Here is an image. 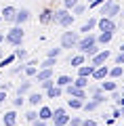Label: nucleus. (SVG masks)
I'll return each instance as SVG.
<instances>
[{
	"label": "nucleus",
	"mask_w": 124,
	"mask_h": 126,
	"mask_svg": "<svg viewBox=\"0 0 124 126\" xmlns=\"http://www.w3.org/2000/svg\"><path fill=\"white\" fill-rule=\"evenodd\" d=\"M0 23H2V15H0Z\"/></svg>",
	"instance_id": "55"
},
{
	"label": "nucleus",
	"mask_w": 124,
	"mask_h": 126,
	"mask_svg": "<svg viewBox=\"0 0 124 126\" xmlns=\"http://www.w3.org/2000/svg\"><path fill=\"white\" fill-rule=\"evenodd\" d=\"M95 42H97V36H95L93 32H89V34H84V36H82V38L78 40V44H76V48H78V50H80L82 55H84L86 50H89L90 46L95 44Z\"/></svg>",
	"instance_id": "5"
},
{
	"label": "nucleus",
	"mask_w": 124,
	"mask_h": 126,
	"mask_svg": "<svg viewBox=\"0 0 124 126\" xmlns=\"http://www.w3.org/2000/svg\"><path fill=\"white\" fill-rule=\"evenodd\" d=\"M71 82H74V78L71 76H67V74H63V76H59L57 80H55V84L57 86H61V88H65L67 84H71Z\"/></svg>",
	"instance_id": "23"
},
{
	"label": "nucleus",
	"mask_w": 124,
	"mask_h": 126,
	"mask_svg": "<svg viewBox=\"0 0 124 126\" xmlns=\"http://www.w3.org/2000/svg\"><path fill=\"white\" fill-rule=\"evenodd\" d=\"M105 124H107V126H111V124H114V118L107 116V118H105Z\"/></svg>",
	"instance_id": "48"
},
{
	"label": "nucleus",
	"mask_w": 124,
	"mask_h": 126,
	"mask_svg": "<svg viewBox=\"0 0 124 126\" xmlns=\"http://www.w3.org/2000/svg\"><path fill=\"white\" fill-rule=\"evenodd\" d=\"M103 2H105V0H93V2H89V6L90 9H97V6H101Z\"/></svg>",
	"instance_id": "43"
},
{
	"label": "nucleus",
	"mask_w": 124,
	"mask_h": 126,
	"mask_svg": "<svg viewBox=\"0 0 124 126\" xmlns=\"http://www.w3.org/2000/svg\"><path fill=\"white\" fill-rule=\"evenodd\" d=\"M49 78H53V69H46V67H38V72H36V82L49 80Z\"/></svg>",
	"instance_id": "13"
},
{
	"label": "nucleus",
	"mask_w": 124,
	"mask_h": 126,
	"mask_svg": "<svg viewBox=\"0 0 124 126\" xmlns=\"http://www.w3.org/2000/svg\"><path fill=\"white\" fill-rule=\"evenodd\" d=\"M111 126H124V124H111Z\"/></svg>",
	"instance_id": "53"
},
{
	"label": "nucleus",
	"mask_w": 124,
	"mask_h": 126,
	"mask_svg": "<svg viewBox=\"0 0 124 126\" xmlns=\"http://www.w3.org/2000/svg\"><path fill=\"white\" fill-rule=\"evenodd\" d=\"M120 94H122V97H124V86H122V93H120Z\"/></svg>",
	"instance_id": "52"
},
{
	"label": "nucleus",
	"mask_w": 124,
	"mask_h": 126,
	"mask_svg": "<svg viewBox=\"0 0 124 126\" xmlns=\"http://www.w3.org/2000/svg\"><path fill=\"white\" fill-rule=\"evenodd\" d=\"M0 15H2V21H13L15 15H17V9H15V6H4Z\"/></svg>",
	"instance_id": "15"
},
{
	"label": "nucleus",
	"mask_w": 124,
	"mask_h": 126,
	"mask_svg": "<svg viewBox=\"0 0 124 126\" xmlns=\"http://www.w3.org/2000/svg\"><path fill=\"white\" fill-rule=\"evenodd\" d=\"M30 88H32V82H21V84L17 86V90H15V93H17V94H21V97H23L25 93H30Z\"/></svg>",
	"instance_id": "30"
},
{
	"label": "nucleus",
	"mask_w": 124,
	"mask_h": 126,
	"mask_svg": "<svg viewBox=\"0 0 124 126\" xmlns=\"http://www.w3.org/2000/svg\"><path fill=\"white\" fill-rule=\"evenodd\" d=\"M51 23H55V25L59 27H71V23H74V15L70 13L67 9H57L53 11V19H51Z\"/></svg>",
	"instance_id": "1"
},
{
	"label": "nucleus",
	"mask_w": 124,
	"mask_h": 126,
	"mask_svg": "<svg viewBox=\"0 0 124 126\" xmlns=\"http://www.w3.org/2000/svg\"><path fill=\"white\" fill-rule=\"evenodd\" d=\"M122 78H124V76H122Z\"/></svg>",
	"instance_id": "57"
},
{
	"label": "nucleus",
	"mask_w": 124,
	"mask_h": 126,
	"mask_svg": "<svg viewBox=\"0 0 124 126\" xmlns=\"http://www.w3.org/2000/svg\"><path fill=\"white\" fill-rule=\"evenodd\" d=\"M78 40H80L78 32H71L70 27H67V32L61 34V48H76Z\"/></svg>",
	"instance_id": "4"
},
{
	"label": "nucleus",
	"mask_w": 124,
	"mask_h": 126,
	"mask_svg": "<svg viewBox=\"0 0 124 126\" xmlns=\"http://www.w3.org/2000/svg\"><path fill=\"white\" fill-rule=\"evenodd\" d=\"M109 57H111L109 50H107V48H101L97 55H93V57H90V63H93L95 67H97V65H105V61H107Z\"/></svg>",
	"instance_id": "8"
},
{
	"label": "nucleus",
	"mask_w": 124,
	"mask_h": 126,
	"mask_svg": "<svg viewBox=\"0 0 124 126\" xmlns=\"http://www.w3.org/2000/svg\"><path fill=\"white\" fill-rule=\"evenodd\" d=\"M44 94H46V99H61L63 97V88L57 86V84H53L49 90H44Z\"/></svg>",
	"instance_id": "11"
},
{
	"label": "nucleus",
	"mask_w": 124,
	"mask_h": 126,
	"mask_svg": "<svg viewBox=\"0 0 124 126\" xmlns=\"http://www.w3.org/2000/svg\"><path fill=\"white\" fill-rule=\"evenodd\" d=\"M2 124H4V126H15V124H17V111H15V109L6 111L4 116H2Z\"/></svg>",
	"instance_id": "12"
},
{
	"label": "nucleus",
	"mask_w": 124,
	"mask_h": 126,
	"mask_svg": "<svg viewBox=\"0 0 124 126\" xmlns=\"http://www.w3.org/2000/svg\"><path fill=\"white\" fill-rule=\"evenodd\" d=\"M53 84H55V80H53V78H49V80H42V82H40V88H42V90H49Z\"/></svg>",
	"instance_id": "35"
},
{
	"label": "nucleus",
	"mask_w": 124,
	"mask_h": 126,
	"mask_svg": "<svg viewBox=\"0 0 124 126\" xmlns=\"http://www.w3.org/2000/svg\"><path fill=\"white\" fill-rule=\"evenodd\" d=\"M32 124H34V126H46V122H44V120H40V118H38V120H34Z\"/></svg>",
	"instance_id": "47"
},
{
	"label": "nucleus",
	"mask_w": 124,
	"mask_h": 126,
	"mask_svg": "<svg viewBox=\"0 0 124 126\" xmlns=\"http://www.w3.org/2000/svg\"><path fill=\"white\" fill-rule=\"evenodd\" d=\"M99 86H101V90H103V93H111V90H116V88H118V82H111V80H101V84H99Z\"/></svg>",
	"instance_id": "24"
},
{
	"label": "nucleus",
	"mask_w": 124,
	"mask_h": 126,
	"mask_svg": "<svg viewBox=\"0 0 124 126\" xmlns=\"http://www.w3.org/2000/svg\"><path fill=\"white\" fill-rule=\"evenodd\" d=\"M63 94H67V97H78V99H86V88H78L71 82V84H67L63 88Z\"/></svg>",
	"instance_id": "6"
},
{
	"label": "nucleus",
	"mask_w": 124,
	"mask_h": 126,
	"mask_svg": "<svg viewBox=\"0 0 124 126\" xmlns=\"http://www.w3.org/2000/svg\"><path fill=\"white\" fill-rule=\"evenodd\" d=\"M15 59H17V57H15V53H13V55H9V57H6V59H0V67L4 69L6 65H11V63L15 61Z\"/></svg>",
	"instance_id": "32"
},
{
	"label": "nucleus",
	"mask_w": 124,
	"mask_h": 126,
	"mask_svg": "<svg viewBox=\"0 0 124 126\" xmlns=\"http://www.w3.org/2000/svg\"><path fill=\"white\" fill-rule=\"evenodd\" d=\"M111 118H122V113H120V107H114V111H111Z\"/></svg>",
	"instance_id": "45"
},
{
	"label": "nucleus",
	"mask_w": 124,
	"mask_h": 126,
	"mask_svg": "<svg viewBox=\"0 0 124 126\" xmlns=\"http://www.w3.org/2000/svg\"><path fill=\"white\" fill-rule=\"evenodd\" d=\"M82 13H86V6L82 4V2H78V4L71 9V15H82Z\"/></svg>",
	"instance_id": "33"
},
{
	"label": "nucleus",
	"mask_w": 124,
	"mask_h": 126,
	"mask_svg": "<svg viewBox=\"0 0 124 126\" xmlns=\"http://www.w3.org/2000/svg\"><path fill=\"white\" fill-rule=\"evenodd\" d=\"M107 74H109V67H107V65H97L90 78H93V80H105Z\"/></svg>",
	"instance_id": "10"
},
{
	"label": "nucleus",
	"mask_w": 124,
	"mask_h": 126,
	"mask_svg": "<svg viewBox=\"0 0 124 126\" xmlns=\"http://www.w3.org/2000/svg\"><path fill=\"white\" fill-rule=\"evenodd\" d=\"M82 126H97V122L90 120V118H86V120H82Z\"/></svg>",
	"instance_id": "44"
},
{
	"label": "nucleus",
	"mask_w": 124,
	"mask_h": 126,
	"mask_svg": "<svg viewBox=\"0 0 124 126\" xmlns=\"http://www.w3.org/2000/svg\"><path fill=\"white\" fill-rule=\"evenodd\" d=\"M107 76L111 78V80H120V78L124 76V67L122 65H114V67H109V74Z\"/></svg>",
	"instance_id": "17"
},
{
	"label": "nucleus",
	"mask_w": 124,
	"mask_h": 126,
	"mask_svg": "<svg viewBox=\"0 0 124 126\" xmlns=\"http://www.w3.org/2000/svg\"><path fill=\"white\" fill-rule=\"evenodd\" d=\"M78 2H80V0H63V9L71 11V9H74L76 4H78Z\"/></svg>",
	"instance_id": "36"
},
{
	"label": "nucleus",
	"mask_w": 124,
	"mask_h": 126,
	"mask_svg": "<svg viewBox=\"0 0 124 126\" xmlns=\"http://www.w3.org/2000/svg\"><path fill=\"white\" fill-rule=\"evenodd\" d=\"M30 17H32V13L27 9H19L17 15H15V19H13V23L15 25H23L25 21H30Z\"/></svg>",
	"instance_id": "9"
},
{
	"label": "nucleus",
	"mask_w": 124,
	"mask_h": 126,
	"mask_svg": "<svg viewBox=\"0 0 124 126\" xmlns=\"http://www.w3.org/2000/svg\"><path fill=\"white\" fill-rule=\"evenodd\" d=\"M25 120H27V122L38 120V111H27V113H25Z\"/></svg>",
	"instance_id": "41"
},
{
	"label": "nucleus",
	"mask_w": 124,
	"mask_h": 126,
	"mask_svg": "<svg viewBox=\"0 0 124 126\" xmlns=\"http://www.w3.org/2000/svg\"><path fill=\"white\" fill-rule=\"evenodd\" d=\"M40 23H51V19H53V9H44L42 13H40Z\"/></svg>",
	"instance_id": "28"
},
{
	"label": "nucleus",
	"mask_w": 124,
	"mask_h": 126,
	"mask_svg": "<svg viewBox=\"0 0 124 126\" xmlns=\"http://www.w3.org/2000/svg\"><path fill=\"white\" fill-rule=\"evenodd\" d=\"M84 61H86V55H82V53H78V55H74V57H70V65H74V67H80Z\"/></svg>",
	"instance_id": "21"
},
{
	"label": "nucleus",
	"mask_w": 124,
	"mask_h": 126,
	"mask_svg": "<svg viewBox=\"0 0 124 126\" xmlns=\"http://www.w3.org/2000/svg\"><path fill=\"white\" fill-rule=\"evenodd\" d=\"M97 107H99V105L95 103V101H84V105H82V109H84V111H95Z\"/></svg>",
	"instance_id": "34"
},
{
	"label": "nucleus",
	"mask_w": 124,
	"mask_h": 126,
	"mask_svg": "<svg viewBox=\"0 0 124 126\" xmlns=\"http://www.w3.org/2000/svg\"><path fill=\"white\" fill-rule=\"evenodd\" d=\"M114 40V32H101V34H99L97 36V44H109V42Z\"/></svg>",
	"instance_id": "16"
},
{
	"label": "nucleus",
	"mask_w": 124,
	"mask_h": 126,
	"mask_svg": "<svg viewBox=\"0 0 124 126\" xmlns=\"http://www.w3.org/2000/svg\"><path fill=\"white\" fill-rule=\"evenodd\" d=\"M116 65H124V53H122V50L116 55Z\"/></svg>",
	"instance_id": "42"
},
{
	"label": "nucleus",
	"mask_w": 124,
	"mask_h": 126,
	"mask_svg": "<svg viewBox=\"0 0 124 126\" xmlns=\"http://www.w3.org/2000/svg\"><path fill=\"white\" fill-rule=\"evenodd\" d=\"M53 126H55V124H53Z\"/></svg>",
	"instance_id": "58"
},
{
	"label": "nucleus",
	"mask_w": 124,
	"mask_h": 126,
	"mask_svg": "<svg viewBox=\"0 0 124 126\" xmlns=\"http://www.w3.org/2000/svg\"><path fill=\"white\" fill-rule=\"evenodd\" d=\"M93 27H97V17H89V21L82 23L80 34H89V32H93Z\"/></svg>",
	"instance_id": "14"
},
{
	"label": "nucleus",
	"mask_w": 124,
	"mask_h": 126,
	"mask_svg": "<svg viewBox=\"0 0 124 126\" xmlns=\"http://www.w3.org/2000/svg\"><path fill=\"white\" fill-rule=\"evenodd\" d=\"M15 57L21 59V61H23V59H27V53H25V48H21V44L15 46Z\"/></svg>",
	"instance_id": "31"
},
{
	"label": "nucleus",
	"mask_w": 124,
	"mask_h": 126,
	"mask_svg": "<svg viewBox=\"0 0 124 126\" xmlns=\"http://www.w3.org/2000/svg\"><path fill=\"white\" fill-rule=\"evenodd\" d=\"M99 50H101V48H99V46H97V42H95V44H93V46H90V48H89V50H86V53H84V55H86V57H93V55H97V53H99Z\"/></svg>",
	"instance_id": "37"
},
{
	"label": "nucleus",
	"mask_w": 124,
	"mask_h": 126,
	"mask_svg": "<svg viewBox=\"0 0 124 126\" xmlns=\"http://www.w3.org/2000/svg\"><path fill=\"white\" fill-rule=\"evenodd\" d=\"M93 72H95V65H93V63H90V65H84V63H82V65L78 67V76L90 78V76H93Z\"/></svg>",
	"instance_id": "19"
},
{
	"label": "nucleus",
	"mask_w": 124,
	"mask_h": 126,
	"mask_svg": "<svg viewBox=\"0 0 124 126\" xmlns=\"http://www.w3.org/2000/svg\"><path fill=\"white\" fill-rule=\"evenodd\" d=\"M38 118H40V120H44V122H49L51 118H53V109L46 107V105H42V107L38 109Z\"/></svg>",
	"instance_id": "18"
},
{
	"label": "nucleus",
	"mask_w": 124,
	"mask_h": 126,
	"mask_svg": "<svg viewBox=\"0 0 124 126\" xmlns=\"http://www.w3.org/2000/svg\"><path fill=\"white\" fill-rule=\"evenodd\" d=\"M89 2H93V0H89Z\"/></svg>",
	"instance_id": "56"
},
{
	"label": "nucleus",
	"mask_w": 124,
	"mask_h": 126,
	"mask_svg": "<svg viewBox=\"0 0 124 126\" xmlns=\"http://www.w3.org/2000/svg\"><path fill=\"white\" fill-rule=\"evenodd\" d=\"M89 80H90V78H86V76H76L74 78V84L78 86V88H86V86H89Z\"/></svg>",
	"instance_id": "29"
},
{
	"label": "nucleus",
	"mask_w": 124,
	"mask_h": 126,
	"mask_svg": "<svg viewBox=\"0 0 124 126\" xmlns=\"http://www.w3.org/2000/svg\"><path fill=\"white\" fill-rule=\"evenodd\" d=\"M67 122H70V116H67V113L53 116V124H55V126H67Z\"/></svg>",
	"instance_id": "20"
},
{
	"label": "nucleus",
	"mask_w": 124,
	"mask_h": 126,
	"mask_svg": "<svg viewBox=\"0 0 124 126\" xmlns=\"http://www.w3.org/2000/svg\"><path fill=\"white\" fill-rule=\"evenodd\" d=\"M2 42H4V34H0V44H2Z\"/></svg>",
	"instance_id": "49"
},
{
	"label": "nucleus",
	"mask_w": 124,
	"mask_h": 126,
	"mask_svg": "<svg viewBox=\"0 0 124 126\" xmlns=\"http://www.w3.org/2000/svg\"><path fill=\"white\" fill-rule=\"evenodd\" d=\"M99 15H101V17H111V19L118 17L120 15V4L114 2V0H105L101 4V9H99Z\"/></svg>",
	"instance_id": "3"
},
{
	"label": "nucleus",
	"mask_w": 124,
	"mask_h": 126,
	"mask_svg": "<svg viewBox=\"0 0 124 126\" xmlns=\"http://www.w3.org/2000/svg\"><path fill=\"white\" fill-rule=\"evenodd\" d=\"M97 27H99V32H116V23L111 17H99Z\"/></svg>",
	"instance_id": "7"
},
{
	"label": "nucleus",
	"mask_w": 124,
	"mask_h": 126,
	"mask_svg": "<svg viewBox=\"0 0 124 126\" xmlns=\"http://www.w3.org/2000/svg\"><path fill=\"white\" fill-rule=\"evenodd\" d=\"M0 57H2V48H0Z\"/></svg>",
	"instance_id": "54"
},
{
	"label": "nucleus",
	"mask_w": 124,
	"mask_h": 126,
	"mask_svg": "<svg viewBox=\"0 0 124 126\" xmlns=\"http://www.w3.org/2000/svg\"><path fill=\"white\" fill-rule=\"evenodd\" d=\"M23 36H25V34H23V27H21V25H15V27H11V30L6 32L4 40L9 42L11 46H19V44L23 42Z\"/></svg>",
	"instance_id": "2"
},
{
	"label": "nucleus",
	"mask_w": 124,
	"mask_h": 126,
	"mask_svg": "<svg viewBox=\"0 0 124 126\" xmlns=\"http://www.w3.org/2000/svg\"><path fill=\"white\" fill-rule=\"evenodd\" d=\"M90 101H95L97 105H101V103H105V101H107V97H105V93H103V90H97V93L90 94Z\"/></svg>",
	"instance_id": "25"
},
{
	"label": "nucleus",
	"mask_w": 124,
	"mask_h": 126,
	"mask_svg": "<svg viewBox=\"0 0 124 126\" xmlns=\"http://www.w3.org/2000/svg\"><path fill=\"white\" fill-rule=\"evenodd\" d=\"M21 105H23V97H21V94H17V97L13 99V107H15V109H19Z\"/></svg>",
	"instance_id": "39"
},
{
	"label": "nucleus",
	"mask_w": 124,
	"mask_h": 126,
	"mask_svg": "<svg viewBox=\"0 0 124 126\" xmlns=\"http://www.w3.org/2000/svg\"><path fill=\"white\" fill-rule=\"evenodd\" d=\"M70 126H82V120L80 118H76V116H70V122H67Z\"/></svg>",
	"instance_id": "40"
},
{
	"label": "nucleus",
	"mask_w": 124,
	"mask_h": 126,
	"mask_svg": "<svg viewBox=\"0 0 124 126\" xmlns=\"http://www.w3.org/2000/svg\"><path fill=\"white\" fill-rule=\"evenodd\" d=\"M42 99H44V94H42V93H32L27 101H30V105H34V107H36V105L42 103Z\"/></svg>",
	"instance_id": "27"
},
{
	"label": "nucleus",
	"mask_w": 124,
	"mask_h": 126,
	"mask_svg": "<svg viewBox=\"0 0 124 126\" xmlns=\"http://www.w3.org/2000/svg\"><path fill=\"white\" fill-rule=\"evenodd\" d=\"M4 101H6V90H2V88H0V105L4 103Z\"/></svg>",
	"instance_id": "46"
},
{
	"label": "nucleus",
	"mask_w": 124,
	"mask_h": 126,
	"mask_svg": "<svg viewBox=\"0 0 124 126\" xmlns=\"http://www.w3.org/2000/svg\"><path fill=\"white\" fill-rule=\"evenodd\" d=\"M55 65H57V57H46L44 61L40 63L38 67H46V69H55Z\"/></svg>",
	"instance_id": "26"
},
{
	"label": "nucleus",
	"mask_w": 124,
	"mask_h": 126,
	"mask_svg": "<svg viewBox=\"0 0 124 126\" xmlns=\"http://www.w3.org/2000/svg\"><path fill=\"white\" fill-rule=\"evenodd\" d=\"M82 105H84V99H78V97L67 99V107H71V109H82Z\"/></svg>",
	"instance_id": "22"
},
{
	"label": "nucleus",
	"mask_w": 124,
	"mask_h": 126,
	"mask_svg": "<svg viewBox=\"0 0 124 126\" xmlns=\"http://www.w3.org/2000/svg\"><path fill=\"white\" fill-rule=\"evenodd\" d=\"M61 46H59V48H49V53H46V57H59V55H61Z\"/></svg>",
	"instance_id": "38"
},
{
	"label": "nucleus",
	"mask_w": 124,
	"mask_h": 126,
	"mask_svg": "<svg viewBox=\"0 0 124 126\" xmlns=\"http://www.w3.org/2000/svg\"><path fill=\"white\" fill-rule=\"evenodd\" d=\"M120 113H122V116H124V105H122V107H120Z\"/></svg>",
	"instance_id": "50"
},
{
	"label": "nucleus",
	"mask_w": 124,
	"mask_h": 126,
	"mask_svg": "<svg viewBox=\"0 0 124 126\" xmlns=\"http://www.w3.org/2000/svg\"><path fill=\"white\" fill-rule=\"evenodd\" d=\"M120 50H122V53H124V42H122V44H120Z\"/></svg>",
	"instance_id": "51"
}]
</instances>
